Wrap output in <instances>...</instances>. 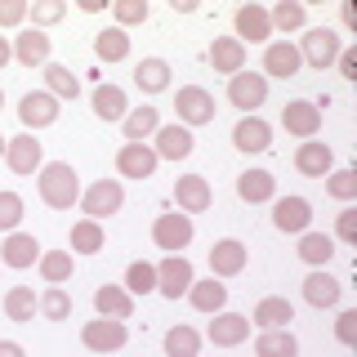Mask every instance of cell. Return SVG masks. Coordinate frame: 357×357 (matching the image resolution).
Listing matches in <instances>:
<instances>
[{
	"label": "cell",
	"instance_id": "obj_1",
	"mask_svg": "<svg viewBox=\"0 0 357 357\" xmlns=\"http://www.w3.org/2000/svg\"><path fill=\"white\" fill-rule=\"evenodd\" d=\"M36 192L50 210H72L81 201V174L67 161H45L36 170Z\"/></svg>",
	"mask_w": 357,
	"mask_h": 357
},
{
	"label": "cell",
	"instance_id": "obj_2",
	"mask_svg": "<svg viewBox=\"0 0 357 357\" xmlns=\"http://www.w3.org/2000/svg\"><path fill=\"white\" fill-rule=\"evenodd\" d=\"M295 50H299V59H304L308 67L326 72V67H335V59H340L344 36H340V31H331V27H308L304 36H299Z\"/></svg>",
	"mask_w": 357,
	"mask_h": 357
},
{
	"label": "cell",
	"instance_id": "obj_3",
	"mask_svg": "<svg viewBox=\"0 0 357 357\" xmlns=\"http://www.w3.org/2000/svg\"><path fill=\"white\" fill-rule=\"evenodd\" d=\"M192 232L197 228L183 210H170V215L152 219V241H156V250H165V255H183L188 245H192Z\"/></svg>",
	"mask_w": 357,
	"mask_h": 357
},
{
	"label": "cell",
	"instance_id": "obj_4",
	"mask_svg": "<svg viewBox=\"0 0 357 357\" xmlns=\"http://www.w3.org/2000/svg\"><path fill=\"white\" fill-rule=\"evenodd\" d=\"M126 206V188H121V178H98V183H89L81 192V210L85 219L103 223L107 215H116V210Z\"/></svg>",
	"mask_w": 357,
	"mask_h": 357
},
{
	"label": "cell",
	"instance_id": "obj_5",
	"mask_svg": "<svg viewBox=\"0 0 357 357\" xmlns=\"http://www.w3.org/2000/svg\"><path fill=\"white\" fill-rule=\"evenodd\" d=\"M174 112H178V126H210L215 121V94L210 89H201V85H178V94H174Z\"/></svg>",
	"mask_w": 357,
	"mask_h": 357
},
{
	"label": "cell",
	"instance_id": "obj_6",
	"mask_svg": "<svg viewBox=\"0 0 357 357\" xmlns=\"http://www.w3.org/2000/svg\"><path fill=\"white\" fill-rule=\"evenodd\" d=\"M81 344L89 353H121L130 344V331L126 321H112V317H94L81 326Z\"/></svg>",
	"mask_w": 357,
	"mask_h": 357
},
{
	"label": "cell",
	"instance_id": "obj_7",
	"mask_svg": "<svg viewBox=\"0 0 357 357\" xmlns=\"http://www.w3.org/2000/svg\"><path fill=\"white\" fill-rule=\"evenodd\" d=\"M264 98H268V81H264L259 72H237V76H228V103L241 107V116H259Z\"/></svg>",
	"mask_w": 357,
	"mask_h": 357
},
{
	"label": "cell",
	"instance_id": "obj_8",
	"mask_svg": "<svg viewBox=\"0 0 357 357\" xmlns=\"http://www.w3.org/2000/svg\"><path fill=\"white\" fill-rule=\"evenodd\" d=\"M192 282H197V273H192V264H188L183 255H165V259L156 264V295L178 299V295H188Z\"/></svg>",
	"mask_w": 357,
	"mask_h": 357
},
{
	"label": "cell",
	"instance_id": "obj_9",
	"mask_svg": "<svg viewBox=\"0 0 357 357\" xmlns=\"http://www.w3.org/2000/svg\"><path fill=\"white\" fill-rule=\"evenodd\" d=\"M232 36L241 45H268L273 40V22H268V9L264 5H241L237 14H232Z\"/></svg>",
	"mask_w": 357,
	"mask_h": 357
},
{
	"label": "cell",
	"instance_id": "obj_10",
	"mask_svg": "<svg viewBox=\"0 0 357 357\" xmlns=\"http://www.w3.org/2000/svg\"><path fill=\"white\" fill-rule=\"evenodd\" d=\"M282 130L295 134V139H317L321 134V107L312 98H290L282 107Z\"/></svg>",
	"mask_w": 357,
	"mask_h": 357
},
{
	"label": "cell",
	"instance_id": "obj_11",
	"mask_svg": "<svg viewBox=\"0 0 357 357\" xmlns=\"http://www.w3.org/2000/svg\"><path fill=\"white\" fill-rule=\"evenodd\" d=\"M59 98L54 94H45V89H27V94L18 98V121L27 126V134L31 130H45V126H54L59 121Z\"/></svg>",
	"mask_w": 357,
	"mask_h": 357
},
{
	"label": "cell",
	"instance_id": "obj_12",
	"mask_svg": "<svg viewBox=\"0 0 357 357\" xmlns=\"http://www.w3.org/2000/svg\"><path fill=\"white\" fill-rule=\"evenodd\" d=\"M273 228L277 232H290V237H299V232L312 228V206L304 197H277L273 201Z\"/></svg>",
	"mask_w": 357,
	"mask_h": 357
},
{
	"label": "cell",
	"instance_id": "obj_13",
	"mask_svg": "<svg viewBox=\"0 0 357 357\" xmlns=\"http://www.w3.org/2000/svg\"><path fill=\"white\" fill-rule=\"evenodd\" d=\"M197 148V139H192V130L188 126H161L152 134V152H156V161H183V156H192Z\"/></svg>",
	"mask_w": 357,
	"mask_h": 357
},
{
	"label": "cell",
	"instance_id": "obj_14",
	"mask_svg": "<svg viewBox=\"0 0 357 357\" xmlns=\"http://www.w3.org/2000/svg\"><path fill=\"white\" fill-rule=\"evenodd\" d=\"M5 165L14 174H36L40 165H45V152H40L36 134H14V139L5 143Z\"/></svg>",
	"mask_w": 357,
	"mask_h": 357
},
{
	"label": "cell",
	"instance_id": "obj_15",
	"mask_svg": "<svg viewBox=\"0 0 357 357\" xmlns=\"http://www.w3.org/2000/svg\"><path fill=\"white\" fill-rule=\"evenodd\" d=\"M299 67H304V59H299V50L290 40H268L264 45V81L268 76H277V81H290V76H299Z\"/></svg>",
	"mask_w": 357,
	"mask_h": 357
},
{
	"label": "cell",
	"instance_id": "obj_16",
	"mask_svg": "<svg viewBox=\"0 0 357 357\" xmlns=\"http://www.w3.org/2000/svg\"><path fill=\"white\" fill-rule=\"evenodd\" d=\"M174 201H178V210H183L188 219L201 215V210H210V206H215L210 178H206V174H183V178L174 183Z\"/></svg>",
	"mask_w": 357,
	"mask_h": 357
},
{
	"label": "cell",
	"instance_id": "obj_17",
	"mask_svg": "<svg viewBox=\"0 0 357 357\" xmlns=\"http://www.w3.org/2000/svg\"><path fill=\"white\" fill-rule=\"evenodd\" d=\"M245 259H250V250L237 241V237H223V241H215L210 245V277H237V273H245Z\"/></svg>",
	"mask_w": 357,
	"mask_h": 357
},
{
	"label": "cell",
	"instance_id": "obj_18",
	"mask_svg": "<svg viewBox=\"0 0 357 357\" xmlns=\"http://www.w3.org/2000/svg\"><path fill=\"white\" fill-rule=\"evenodd\" d=\"M250 340V317L245 312H215V321H210V344L215 349H237V344Z\"/></svg>",
	"mask_w": 357,
	"mask_h": 357
},
{
	"label": "cell",
	"instance_id": "obj_19",
	"mask_svg": "<svg viewBox=\"0 0 357 357\" xmlns=\"http://www.w3.org/2000/svg\"><path fill=\"white\" fill-rule=\"evenodd\" d=\"M156 165H161V161H156L152 143H121V152H116L121 178H152Z\"/></svg>",
	"mask_w": 357,
	"mask_h": 357
},
{
	"label": "cell",
	"instance_id": "obj_20",
	"mask_svg": "<svg viewBox=\"0 0 357 357\" xmlns=\"http://www.w3.org/2000/svg\"><path fill=\"white\" fill-rule=\"evenodd\" d=\"M290 321H295V304L286 295H264L250 312V326H259V331H286Z\"/></svg>",
	"mask_w": 357,
	"mask_h": 357
},
{
	"label": "cell",
	"instance_id": "obj_21",
	"mask_svg": "<svg viewBox=\"0 0 357 357\" xmlns=\"http://www.w3.org/2000/svg\"><path fill=\"white\" fill-rule=\"evenodd\" d=\"M295 170L299 174H308V178H326L335 170V152H331V143H317V139H304L295 148Z\"/></svg>",
	"mask_w": 357,
	"mask_h": 357
},
{
	"label": "cell",
	"instance_id": "obj_22",
	"mask_svg": "<svg viewBox=\"0 0 357 357\" xmlns=\"http://www.w3.org/2000/svg\"><path fill=\"white\" fill-rule=\"evenodd\" d=\"M40 250H45V245L31 237V232H9L5 245H0V264H5V268H36Z\"/></svg>",
	"mask_w": 357,
	"mask_h": 357
},
{
	"label": "cell",
	"instance_id": "obj_23",
	"mask_svg": "<svg viewBox=\"0 0 357 357\" xmlns=\"http://www.w3.org/2000/svg\"><path fill=\"white\" fill-rule=\"evenodd\" d=\"M268 143H273V126L264 116H241L232 126V148L237 152H268Z\"/></svg>",
	"mask_w": 357,
	"mask_h": 357
},
{
	"label": "cell",
	"instance_id": "obj_24",
	"mask_svg": "<svg viewBox=\"0 0 357 357\" xmlns=\"http://www.w3.org/2000/svg\"><path fill=\"white\" fill-rule=\"evenodd\" d=\"M210 67L215 72H223V76H237V72H245V45L237 40V36H215L210 40Z\"/></svg>",
	"mask_w": 357,
	"mask_h": 357
},
{
	"label": "cell",
	"instance_id": "obj_25",
	"mask_svg": "<svg viewBox=\"0 0 357 357\" xmlns=\"http://www.w3.org/2000/svg\"><path fill=\"white\" fill-rule=\"evenodd\" d=\"M340 295H344L340 277H331L326 268H312V273L304 277V299H308L312 308H335V304H340Z\"/></svg>",
	"mask_w": 357,
	"mask_h": 357
},
{
	"label": "cell",
	"instance_id": "obj_26",
	"mask_svg": "<svg viewBox=\"0 0 357 357\" xmlns=\"http://www.w3.org/2000/svg\"><path fill=\"white\" fill-rule=\"evenodd\" d=\"M188 304H192L197 312H223L228 308V286L219 282V277H201V282H192L188 286Z\"/></svg>",
	"mask_w": 357,
	"mask_h": 357
},
{
	"label": "cell",
	"instance_id": "obj_27",
	"mask_svg": "<svg viewBox=\"0 0 357 357\" xmlns=\"http://www.w3.org/2000/svg\"><path fill=\"white\" fill-rule=\"evenodd\" d=\"M237 197L245 201V206L277 201V178H273V170H245V174H237Z\"/></svg>",
	"mask_w": 357,
	"mask_h": 357
},
{
	"label": "cell",
	"instance_id": "obj_28",
	"mask_svg": "<svg viewBox=\"0 0 357 357\" xmlns=\"http://www.w3.org/2000/svg\"><path fill=\"white\" fill-rule=\"evenodd\" d=\"M94 308H98V317L130 321L134 317V295H130L126 286H98L94 290Z\"/></svg>",
	"mask_w": 357,
	"mask_h": 357
},
{
	"label": "cell",
	"instance_id": "obj_29",
	"mask_svg": "<svg viewBox=\"0 0 357 357\" xmlns=\"http://www.w3.org/2000/svg\"><path fill=\"white\" fill-rule=\"evenodd\" d=\"M9 50H14V59H18L22 67H45V63H50V36H45V31H36V27L18 31Z\"/></svg>",
	"mask_w": 357,
	"mask_h": 357
},
{
	"label": "cell",
	"instance_id": "obj_30",
	"mask_svg": "<svg viewBox=\"0 0 357 357\" xmlns=\"http://www.w3.org/2000/svg\"><path fill=\"white\" fill-rule=\"evenodd\" d=\"M121 130H126V143H148L156 130H161V112L156 107H130L121 116Z\"/></svg>",
	"mask_w": 357,
	"mask_h": 357
},
{
	"label": "cell",
	"instance_id": "obj_31",
	"mask_svg": "<svg viewBox=\"0 0 357 357\" xmlns=\"http://www.w3.org/2000/svg\"><path fill=\"white\" fill-rule=\"evenodd\" d=\"M299 259H304L308 268H326L335 259V237L331 232H299Z\"/></svg>",
	"mask_w": 357,
	"mask_h": 357
},
{
	"label": "cell",
	"instance_id": "obj_32",
	"mask_svg": "<svg viewBox=\"0 0 357 357\" xmlns=\"http://www.w3.org/2000/svg\"><path fill=\"white\" fill-rule=\"evenodd\" d=\"M67 245H72V255H98V250L107 245L103 223H94V219H76V223H72V237H67Z\"/></svg>",
	"mask_w": 357,
	"mask_h": 357
},
{
	"label": "cell",
	"instance_id": "obj_33",
	"mask_svg": "<svg viewBox=\"0 0 357 357\" xmlns=\"http://www.w3.org/2000/svg\"><path fill=\"white\" fill-rule=\"evenodd\" d=\"M40 72H45V94H54L59 103H67V98L81 94V81H76L72 67H63V63H45Z\"/></svg>",
	"mask_w": 357,
	"mask_h": 357
},
{
	"label": "cell",
	"instance_id": "obj_34",
	"mask_svg": "<svg viewBox=\"0 0 357 357\" xmlns=\"http://www.w3.org/2000/svg\"><path fill=\"white\" fill-rule=\"evenodd\" d=\"M134 85H139L143 94H165V89H170V63L165 59H143L134 67Z\"/></svg>",
	"mask_w": 357,
	"mask_h": 357
},
{
	"label": "cell",
	"instance_id": "obj_35",
	"mask_svg": "<svg viewBox=\"0 0 357 357\" xmlns=\"http://www.w3.org/2000/svg\"><path fill=\"white\" fill-rule=\"evenodd\" d=\"M268 22H273V31H304L308 27V9L299 5V0H277L273 9H268Z\"/></svg>",
	"mask_w": 357,
	"mask_h": 357
},
{
	"label": "cell",
	"instance_id": "obj_36",
	"mask_svg": "<svg viewBox=\"0 0 357 357\" xmlns=\"http://www.w3.org/2000/svg\"><path fill=\"white\" fill-rule=\"evenodd\" d=\"M89 103H94V116H98V121H121V116L130 112L126 89H121V85H98Z\"/></svg>",
	"mask_w": 357,
	"mask_h": 357
},
{
	"label": "cell",
	"instance_id": "obj_37",
	"mask_svg": "<svg viewBox=\"0 0 357 357\" xmlns=\"http://www.w3.org/2000/svg\"><path fill=\"white\" fill-rule=\"evenodd\" d=\"M255 357H299V340L286 331H259V340H255Z\"/></svg>",
	"mask_w": 357,
	"mask_h": 357
},
{
	"label": "cell",
	"instance_id": "obj_38",
	"mask_svg": "<svg viewBox=\"0 0 357 357\" xmlns=\"http://www.w3.org/2000/svg\"><path fill=\"white\" fill-rule=\"evenodd\" d=\"M94 59H103V63H126L130 59V36L121 27H103L94 36Z\"/></svg>",
	"mask_w": 357,
	"mask_h": 357
},
{
	"label": "cell",
	"instance_id": "obj_39",
	"mask_svg": "<svg viewBox=\"0 0 357 357\" xmlns=\"http://www.w3.org/2000/svg\"><path fill=\"white\" fill-rule=\"evenodd\" d=\"M40 277H45V286H63V282H72V250H40Z\"/></svg>",
	"mask_w": 357,
	"mask_h": 357
},
{
	"label": "cell",
	"instance_id": "obj_40",
	"mask_svg": "<svg viewBox=\"0 0 357 357\" xmlns=\"http://www.w3.org/2000/svg\"><path fill=\"white\" fill-rule=\"evenodd\" d=\"M36 312L45 321H67L72 317V295H67L63 286H45L36 295Z\"/></svg>",
	"mask_w": 357,
	"mask_h": 357
},
{
	"label": "cell",
	"instance_id": "obj_41",
	"mask_svg": "<svg viewBox=\"0 0 357 357\" xmlns=\"http://www.w3.org/2000/svg\"><path fill=\"white\" fill-rule=\"evenodd\" d=\"M5 317L9 321H36V290L31 286H9L5 290Z\"/></svg>",
	"mask_w": 357,
	"mask_h": 357
},
{
	"label": "cell",
	"instance_id": "obj_42",
	"mask_svg": "<svg viewBox=\"0 0 357 357\" xmlns=\"http://www.w3.org/2000/svg\"><path fill=\"white\" fill-rule=\"evenodd\" d=\"M201 353V335L192 331V326H170L165 331V357H197Z\"/></svg>",
	"mask_w": 357,
	"mask_h": 357
},
{
	"label": "cell",
	"instance_id": "obj_43",
	"mask_svg": "<svg viewBox=\"0 0 357 357\" xmlns=\"http://www.w3.org/2000/svg\"><path fill=\"white\" fill-rule=\"evenodd\" d=\"M130 290V295H156V264H148V259H134L130 268H126V282H121Z\"/></svg>",
	"mask_w": 357,
	"mask_h": 357
},
{
	"label": "cell",
	"instance_id": "obj_44",
	"mask_svg": "<svg viewBox=\"0 0 357 357\" xmlns=\"http://www.w3.org/2000/svg\"><path fill=\"white\" fill-rule=\"evenodd\" d=\"M63 18H67V0H31L27 5V22L36 31L54 27V22H63Z\"/></svg>",
	"mask_w": 357,
	"mask_h": 357
},
{
	"label": "cell",
	"instance_id": "obj_45",
	"mask_svg": "<svg viewBox=\"0 0 357 357\" xmlns=\"http://www.w3.org/2000/svg\"><path fill=\"white\" fill-rule=\"evenodd\" d=\"M148 14H152L148 0H116V5H112V18H116L121 31H126V27H139V22H148Z\"/></svg>",
	"mask_w": 357,
	"mask_h": 357
},
{
	"label": "cell",
	"instance_id": "obj_46",
	"mask_svg": "<svg viewBox=\"0 0 357 357\" xmlns=\"http://www.w3.org/2000/svg\"><path fill=\"white\" fill-rule=\"evenodd\" d=\"M326 192L335 197V201H357V170H331L326 174Z\"/></svg>",
	"mask_w": 357,
	"mask_h": 357
},
{
	"label": "cell",
	"instance_id": "obj_47",
	"mask_svg": "<svg viewBox=\"0 0 357 357\" xmlns=\"http://www.w3.org/2000/svg\"><path fill=\"white\" fill-rule=\"evenodd\" d=\"M22 210H27V206H22V197L5 188V192H0V232H18Z\"/></svg>",
	"mask_w": 357,
	"mask_h": 357
},
{
	"label": "cell",
	"instance_id": "obj_48",
	"mask_svg": "<svg viewBox=\"0 0 357 357\" xmlns=\"http://www.w3.org/2000/svg\"><path fill=\"white\" fill-rule=\"evenodd\" d=\"M335 241L357 245V206H344L340 219H335Z\"/></svg>",
	"mask_w": 357,
	"mask_h": 357
},
{
	"label": "cell",
	"instance_id": "obj_49",
	"mask_svg": "<svg viewBox=\"0 0 357 357\" xmlns=\"http://www.w3.org/2000/svg\"><path fill=\"white\" fill-rule=\"evenodd\" d=\"M27 22V0H0V27H22Z\"/></svg>",
	"mask_w": 357,
	"mask_h": 357
},
{
	"label": "cell",
	"instance_id": "obj_50",
	"mask_svg": "<svg viewBox=\"0 0 357 357\" xmlns=\"http://www.w3.org/2000/svg\"><path fill=\"white\" fill-rule=\"evenodd\" d=\"M335 340H340V344L357 340V308H344L340 317H335Z\"/></svg>",
	"mask_w": 357,
	"mask_h": 357
},
{
	"label": "cell",
	"instance_id": "obj_51",
	"mask_svg": "<svg viewBox=\"0 0 357 357\" xmlns=\"http://www.w3.org/2000/svg\"><path fill=\"white\" fill-rule=\"evenodd\" d=\"M335 67H340V76H344V81H357V50H353V45H344V50H340Z\"/></svg>",
	"mask_w": 357,
	"mask_h": 357
},
{
	"label": "cell",
	"instance_id": "obj_52",
	"mask_svg": "<svg viewBox=\"0 0 357 357\" xmlns=\"http://www.w3.org/2000/svg\"><path fill=\"white\" fill-rule=\"evenodd\" d=\"M340 27H344V31H353V27H357V14H353V5H349V0L340 5Z\"/></svg>",
	"mask_w": 357,
	"mask_h": 357
},
{
	"label": "cell",
	"instance_id": "obj_53",
	"mask_svg": "<svg viewBox=\"0 0 357 357\" xmlns=\"http://www.w3.org/2000/svg\"><path fill=\"white\" fill-rule=\"evenodd\" d=\"M0 357H27V353H22V344H14V340H0Z\"/></svg>",
	"mask_w": 357,
	"mask_h": 357
},
{
	"label": "cell",
	"instance_id": "obj_54",
	"mask_svg": "<svg viewBox=\"0 0 357 357\" xmlns=\"http://www.w3.org/2000/svg\"><path fill=\"white\" fill-rule=\"evenodd\" d=\"M170 5H174V14H197L192 0H170Z\"/></svg>",
	"mask_w": 357,
	"mask_h": 357
},
{
	"label": "cell",
	"instance_id": "obj_55",
	"mask_svg": "<svg viewBox=\"0 0 357 357\" xmlns=\"http://www.w3.org/2000/svg\"><path fill=\"white\" fill-rule=\"evenodd\" d=\"M9 59H14V50H9V40L0 36V72H5V63H9Z\"/></svg>",
	"mask_w": 357,
	"mask_h": 357
},
{
	"label": "cell",
	"instance_id": "obj_56",
	"mask_svg": "<svg viewBox=\"0 0 357 357\" xmlns=\"http://www.w3.org/2000/svg\"><path fill=\"white\" fill-rule=\"evenodd\" d=\"M5 143H9V139H5V134H0V156H5Z\"/></svg>",
	"mask_w": 357,
	"mask_h": 357
},
{
	"label": "cell",
	"instance_id": "obj_57",
	"mask_svg": "<svg viewBox=\"0 0 357 357\" xmlns=\"http://www.w3.org/2000/svg\"><path fill=\"white\" fill-rule=\"evenodd\" d=\"M0 107H5V89H0Z\"/></svg>",
	"mask_w": 357,
	"mask_h": 357
}]
</instances>
